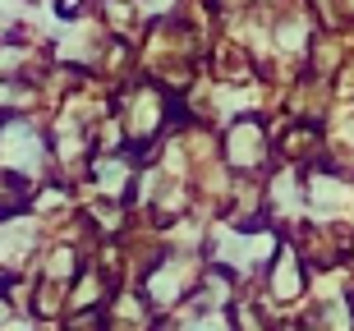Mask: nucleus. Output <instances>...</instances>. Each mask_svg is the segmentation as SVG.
Returning <instances> with one entry per match:
<instances>
[{"instance_id":"nucleus-4","label":"nucleus","mask_w":354,"mask_h":331,"mask_svg":"<svg viewBox=\"0 0 354 331\" xmlns=\"http://www.w3.org/2000/svg\"><path fill=\"white\" fill-rule=\"evenodd\" d=\"M74 331H102V318H97V313H88L83 322H74Z\"/></svg>"},{"instance_id":"nucleus-1","label":"nucleus","mask_w":354,"mask_h":331,"mask_svg":"<svg viewBox=\"0 0 354 331\" xmlns=\"http://www.w3.org/2000/svg\"><path fill=\"white\" fill-rule=\"evenodd\" d=\"M304 290V272H299V258L295 253H281L272 267V294L276 299H295Z\"/></svg>"},{"instance_id":"nucleus-3","label":"nucleus","mask_w":354,"mask_h":331,"mask_svg":"<svg viewBox=\"0 0 354 331\" xmlns=\"http://www.w3.org/2000/svg\"><path fill=\"white\" fill-rule=\"evenodd\" d=\"M147 294H152L157 304H171L175 294H180V281H175L171 272H152V281H147Z\"/></svg>"},{"instance_id":"nucleus-2","label":"nucleus","mask_w":354,"mask_h":331,"mask_svg":"<svg viewBox=\"0 0 354 331\" xmlns=\"http://www.w3.org/2000/svg\"><path fill=\"white\" fill-rule=\"evenodd\" d=\"M258 147H263V129H258L253 120H239L235 133H230V157H235L239 166H244V161L258 157Z\"/></svg>"},{"instance_id":"nucleus-5","label":"nucleus","mask_w":354,"mask_h":331,"mask_svg":"<svg viewBox=\"0 0 354 331\" xmlns=\"http://www.w3.org/2000/svg\"><path fill=\"white\" fill-rule=\"evenodd\" d=\"M60 14H65V19L69 14H83V0H60Z\"/></svg>"}]
</instances>
